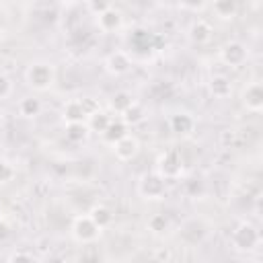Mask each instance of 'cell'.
<instances>
[{"label":"cell","instance_id":"1","mask_svg":"<svg viewBox=\"0 0 263 263\" xmlns=\"http://www.w3.org/2000/svg\"><path fill=\"white\" fill-rule=\"evenodd\" d=\"M230 240H232V247H234L236 251H251V249H255V247L259 245L261 236H259V230H257L253 224L242 222V224H238V226L234 228Z\"/></svg>","mask_w":263,"mask_h":263},{"label":"cell","instance_id":"2","mask_svg":"<svg viewBox=\"0 0 263 263\" xmlns=\"http://www.w3.org/2000/svg\"><path fill=\"white\" fill-rule=\"evenodd\" d=\"M27 82L35 90H47L53 82V68L45 62H37L27 70Z\"/></svg>","mask_w":263,"mask_h":263},{"label":"cell","instance_id":"3","mask_svg":"<svg viewBox=\"0 0 263 263\" xmlns=\"http://www.w3.org/2000/svg\"><path fill=\"white\" fill-rule=\"evenodd\" d=\"M138 191L146 199H160L164 195V191H166V181L158 173H148V175H144L140 179Z\"/></svg>","mask_w":263,"mask_h":263},{"label":"cell","instance_id":"4","mask_svg":"<svg viewBox=\"0 0 263 263\" xmlns=\"http://www.w3.org/2000/svg\"><path fill=\"white\" fill-rule=\"evenodd\" d=\"M156 173L164 179H177L183 173V160H181L179 152L177 150L162 152L160 158H158V171Z\"/></svg>","mask_w":263,"mask_h":263},{"label":"cell","instance_id":"5","mask_svg":"<svg viewBox=\"0 0 263 263\" xmlns=\"http://www.w3.org/2000/svg\"><path fill=\"white\" fill-rule=\"evenodd\" d=\"M72 234L78 242H92L99 238L101 234V228L92 222L90 216H78L72 224Z\"/></svg>","mask_w":263,"mask_h":263},{"label":"cell","instance_id":"6","mask_svg":"<svg viewBox=\"0 0 263 263\" xmlns=\"http://www.w3.org/2000/svg\"><path fill=\"white\" fill-rule=\"evenodd\" d=\"M220 60L230 68H238L247 62V47L240 41H230L220 49Z\"/></svg>","mask_w":263,"mask_h":263},{"label":"cell","instance_id":"7","mask_svg":"<svg viewBox=\"0 0 263 263\" xmlns=\"http://www.w3.org/2000/svg\"><path fill=\"white\" fill-rule=\"evenodd\" d=\"M113 150H115V156H117L119 160H132V158L138 154V150H140V142H138L136 136L125 134L123 138H119V140L113 144Z\"/></svg>","mask_w":263,"mask_h":263},{"label":"cell","instance_id":"8","mask_svg":"<svg viewBox=\"0 0 263 263\" xmlns=\"http://www.w3.org/2000/svg\"><path fill=\"white\" fill-rule=\"evenodd\" d=\"M242 105L253 113H259L263 109V86H261V82H251L242 90Z\"/></svg>","mask_w":263,"mask_h":263},{"label":"cell","instance_id":"9","mask_svg":"<svg viewBox=\"0 0 263 263\" xmlns=\"http://www.w3.org/2000/svg\"><path fill=\"white\" fill-rule=\"evenodd\" d=\"M105 68H107L109 74H113V76H121V74H125V72L132 68V58H129L125 51H113V53L107 55V60H105Z\"/></svg>","mask_w":263,"mask_h":263},{"label":"cell","instance_id":"10","mask_svg":"<svg viewBox=\"0 0 263 263\" xmlns=\"http://www.w3.org/2000/svg\"><path fill=\"white\" fill-rule=\"evenodd\" d=\"M97 21H99V29H101V31L111 33V31H117V29L121 27V12L111 6L109 10L101 12V14L97 16Z\"/></svg>","mask_w":263,"mask_h":263},{"label":"cell","instance_id":"11","mask_svg":"<svg viewBox=\"0 0 263 263\" xmlns=\"http://www.w3.org/2000/svg\"><path fill=\"white\" fill-rule=\"evenodd\" d=\"M212 33H214V29H212V25L208 21H195L191 25V29H189V39L193 43H197V45H203V43H208L212 39Z\"/></svg>","mask_w":263,"mask_h":263},{"label":"cell","instance_id":"12","mask_svg":"<svg viewBox=\"0 0 263 263\" xmlns=\"http://www.w3.org/2000/svg\"><path fill=\"white\" fill-rule=\"evenodd\" d=\"M86 117H88V115H86V111H84L80 99H72V101H68V103L64 105V119H66V123L84 121Z\"/></svg>","mask_w":263,"mask_h":263},{"label":"cell","instance_id":"13","mask_svg":"<svg viewBox=\"0 0 263 263\" xmlns=\"http://www.w3.org/2000/svg\"><path fill=\"white\" fill-rule=\"evenodd\" d=\"M171 129L175 132V134H189L193 127H195V121H193V117L189 115V113H175L173 117H171Z\"/></svg>","mask_w":263,"mask_h":263},{"label":"cell","instance_id":"14","mask_svg":"<svg viewBox=\"0 0 263 263\" xmlns=\"http://www.w3.org/2000/svg\"><path fill=\"white\" fill-rule=\"evenodd\" d=\"M210 92H212L216 99H226V97H230V92H232V84H230V80H228L226 76H214V78L210 80Z\"/></svg>","mask_w":263,"mask_h":263},{"label":"cell","instance_id":"15","mask_svg":"<svg viewBox=\"0 0 263 263\" xmlns=\"http://www.w3.org/2000/svg\"><path fill=\"white\" fill-rule=\"evenodd\" d=\"M144 115H146L144 107H142L140 103L134 101V103L121 113V121H123L125 125H138L140 121H144Z\"/></svg>","mask_w":263,"mask_h":263},{"label":"cell","instance_id":"16","mask_svg":"<svg viewBox=\"0 0 263 263\" xmlns=\"http://www.w3.org/2000/svg\"><path fill=\"white\" fill-rule=\"evenodd\" d=\"M127 134V125L123 123V121H109V125H107V129L101 134L103 138H105V142H109V144H115L119 138H123Z\"/></svg>","mask_w":263,"mask_h":263},{"label":"cell","instance_id":"17","mask_svg":"<svg viewBox=\"0 0 263 263\" xmlns=\"http://www.w3.org/2000/svg\"><path fill=\"white\" fill-rule=\"evenodd\" d=\"M18 113L23 117H37L41 113V101L37 97H25V99H21Z\"/></svg>","mask_w":263,"mask_h":263},{"label":"cell","instance_id":"18","mask_svg":"<svg viewBox=\"0 0 263 263\" xmlns=\"http://www.w3.org/2000/svg\"><path fill=\"white\" fill-rule=\"evenodd\" d=\"M90 218H92V222L103 230V228H107L111 222H113V214H111V210L109 208H105V205H95L92 210H90V214H88Z\"/></svg>","mask_w":263,"mask_h":263},{"label":"cell","instance_id":"19","mask_svg":"<svg viewBox=\"0 0 263 263\" xmlns=\"http://www.w3.org/2000/svg\"><path fill=\"white\" fill-rule=\"evenodd\" d=\"M88 125L84 121H74V123H68L66 125V138L70 142H82L86 136H88Z\"/></svg>","mask_w":263,"mask_h":263},{"label":"cell","instance_id":"20","mask_svg":"<svg viewBox=\"0 0 263 263\" xmlns=\"http://www.w3.org/2000/svg\"><path fill=\"white\" fill-rule=\"evenodd\" d=\"M134 103V99H132V95L129 92H125V90H119V92H115L113 97H111V101H109V107L115 111V113H123L129 105Z\"/></svg>","mask_w":263,"mask_h":263},{"label":"cell","instance_id":"21","mask_svg":"<svg viewBox=\"0 0 263 263\" xmlns=\"http://www.w3.org/2000/svg\"><path fill=\"white\" fill-rule=\"evenodd\" d=\"M109 121H111V117L99 109V111H95L92 115H88V123H86V125H88L90 132H99V134H103V132L107 129Z\"/></svg>","mask_w":263,"mask_h":263},{"label":"cell","instance_id":"22","mask_svg":"<svg viewBox=\"0 0 263 263\" xmlns=\"http://www.w3.org/2000/svg\"><path fill=\"white\" fill-rule=\"evenodd\" d=\"M214 12L220 18H232L236 14V0H214Z\"/></svg>","mask_w":263,"mask_h":263},{"label":"cell","instance_id":"23","mask_svg":"<svg viewBox=\"0 0 263 263\" xmlns=\"http://www.w3.org/2000/svg\"><path fill=\"white\" fill-rule=\"evenodd\" d=\"M148 228H150L152 232L160 234V232L168 230V218H166L164 214H154V216L148 220Z\"/></svg>","mask_w":263,"mask_h":263},{"label":"cell","instance_id":"24","mask_svg":"<svg viewBox=\"0 0 263 263\" xmlns=\"http://www.w3.org/2000/svg\"><path fill=\"white\" fill-rule=\"evenodd\" d=\"M86 6H88V10L92 14L99 16L101 12H105V10L111 8V0H86Z\"/></svg>","mask_w":263,"mask_h":263},{"label":"cell","instance_id":"25","mask_svg":"<svg viewBox=\"0 0 263 263\" xmlns=\"http://www.w3.org/2000/svg\"><path fill=\"white\" fill-rule=\"evenodd\" d=\"M185 191H187V195L197 197V195H201V193H203V183H201V181H197V179H191V181H187V183H185Z\"/></svg>","mask_w":263,"mask_h":263},{"label":"cell","instance_id":"26","mask_svg":"<svg viewBox=\"0 0 263 263\" xmlns=\"http://www.w3.org/2000/svg\"><path fill=\"white\" fill-rule=\"evenodd\" d=\"M12 177H14L12 164H8L6 160H0V183H8Z\"/></svg>","mask_w":263,"mask_h":263},{"label":"cell","instance_id":"27","mask_svg":"<svg viewBox=\"0 0 263 263\" xmlns=\"http://www.w3.org/2000/svg\"><path fill=\"white\" fill-rule=\"evenodd\" d=\"M80 103H82L86 115H92L95 111H99V103H97L92 97H84V99H80Z\"/></svg>","mask_w":263,"mask_h":263},{"label":"cell","instance_id":"28","mask_svg":"<svg viewBox=\"0 0 263 263\" xmlns=\"http://www.w3.org/2000/svg\"><path fill=\"white\" fill-rule=\"evenodd\" d=\"M179 2H181V6L187 8V10H199V8L205 4V0H179Z\"/></svg>","mask_w":263,"mask_h":263},{"label":"cell","instance_id":"29","mask_svg":"<svg viewBox=\"0 0 263 263\" xmlns=\"http://www.w3.org/2000/svg\"><path fill=\"white\" fill-rule=\"evenodd\" d=\"M8 92H10V80L4 74H0V99L8 97Z\"/></svg>","mask_w":263,"mask_h":263},{"label":"cell","instance_id":"30","mask_svg":"<svg viewBox=\"0 0 263 263\" xmlns=\"http://www.w3.org/2000/svg\"><path fill=\"white\" fill-rule=\"evenodd\" d=\"M234 138H236V134H234L232 129H224L220 140H222V144H224V146H230V144H234Z\"/></svg>","mask_w":263,"mask_h":263},{"label":"cell","instance_id":"31","mask_svg":"<svg viewBox=\"0 0 263 263\" xmlns=\"http://www.w3.org/2000/svg\"><path fill=\"white\" fill-rule=\"evenodd\" d=\"M8 234H10V228H8V224H6L4 220H0V242H4V240L8 238Z\"/></svg>","mask_w":263,"mask_h":263},{"label":"cell","instance_id":"32","mask_svg":"<svg viewBox=\"0 0 263 263\" xmlns=\"http://www.w3.org/2000/svg\"><path fill=\"white\" fill-rule=\"evenodd\" d=\"M10 261H33V255H29V253H14L10 257Z\"/></svg>","mask_w":263,"mask_h":263},{"label":"cell","instance_id":"33","mask_svg":"<svg viewBox=\"0 0 263 263\" xmlns=\"http://www.w3.org/2000/svg\"><path fill=\"white\" fill-rule=\"evenodd\" d=\"M154 257H156V259H164V261H166V259H171V253H168L166 249H164V251L160 249V251H156V255H154Z\"/></svg>","mask_w":263,"mask_h":263},{"label":"cell","instance_id":"34","mask_svg":"<svg viewBox=\"0 0 263 263\" xmlns=\"http://www.w3.org/2000/svg\"><path fill=\"white\" fill-rule=\"evenodd\" d=\"M62 4H74V2H78V0H60Z\"/></svg>","mask_w":263,"mask_h":263},{"label":"cell","instance_id":"35","mask_svg":"<svg viewBox=\"0 0 263 263\" xmlns=\"http://www.w3.org/2000/svg\"><path fill=\"white\" fill-rule=\"evenodd\" d=\"M0 220H2V208H0Z\"/></svg>","mask_w":263,"mask_h":263},{"label":"cell","instance_id":"36","mask_svg":"<svg viewBox=\"0 0 263 263\" xmlns=\"http://www.w3.org/2000/svg\"><path fill=\"white\" fill-rule=\"evenodd\" d=\"M0 123H2V111H0Z\"/></svg>","mask_w":263,"mask_h":263}]
</instances>
